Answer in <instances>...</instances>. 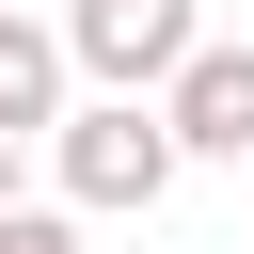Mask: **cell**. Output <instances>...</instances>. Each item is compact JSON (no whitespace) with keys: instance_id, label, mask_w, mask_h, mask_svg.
I'll return each mask as SVG.
<instances>
[{"instance_id":"1","label":"cell","mask_w":254,"mask_h":254,"mask_svg":"<svg viewBox=\"0 0 254 254\" xmlns=\"http://www.w3.org/2000/svg\"><path fill=\"white\" fill-rule=\"evenodd\" d=\"M48 175H64V206L79 222H143L190 159H175V127H159V95H111V79H79L64 111H48Z\"/></svg>"},{"instance_id":"2","label":"cell","mask_w":254,"mask_h":254,"mask_svg":"<svg viewBox=\"0 0 254 254\" xmlns=\"http://www.w3.org/2000/svg\"><path fill=\"white\" fill-rule=\"evenodd\" d=\"M190 32H206V0H64V64L111 95H159L190 64Z\"/></svg>"},{"instance_id":"3","label":"cell","mask_w":254,"mask_h":254,"mask_svg":"<svg viewBox=\"0 0 254 254\" xmlns=\"http://www.w3.org/2000/svg\"><path fill=\"white\" fill-rule=\"evenodd\" d=\"M159 127H175V159H254V48L190 32V64L159 79Z\"/></svg>"},{"instance_id":"4","label":"cell","mask_w":254,"mask_h":254,"mask_svg":"<svg viewBox=\"0 0 254 254\" xmlns=\"http://www.w3.org/2000/svg\"><path fill=\"white\" fill-rule=\"evenodd\" d=\"M79 95V64H64V16H16L0 0V127L16 143H48V111Z\"/></svg>"},{"instance_id":"5","label":"cell","mask_w":254,"mask_h":254,"mask_svg":"<svg viewBox=\"0 0 254 254\" xmlns=\"http://www.w3.org/2000/svg\"><path fill=\"white\" fill-rule=\"evenodd\" d=\"M0 254H79V206H0Z\"/></svg>"},{"instance_id":"6","label":"cell","mask_w":254,"mask_h":254,"mask_svg":"<svg viewBox=\"0 0 254 254\" xmlns=\"http://www.w3.org/2000/svg\"><path fill=\"white\" fill-rule=\"evenodd\" d=\"M16 159H32V143H16V127H0V206H16Z\"/></svg>"}]
</instances>
